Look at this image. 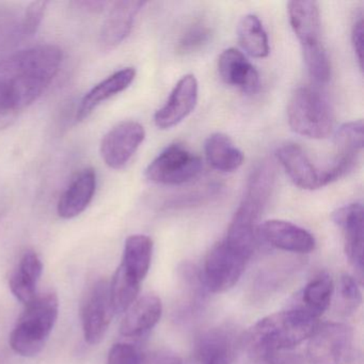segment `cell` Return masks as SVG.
<instances>
[{
  "instance_id": "2",
  "label": "cell",
  "mask_w": 364,
  "mask_h": 364,
  "mask_svg": "<svg viewBox=\"0 0 364 364\" xmlns=\"http://www.w3.org/2000/svg\"><path fill=\"white\" fill-rule=\"evenodd\" d=\"M317 325L316 318L293 306L257 321L247 332L245 344L257 362L265 364L310 338Z\"/></svg>"
},
{
  "instance_id": "21",
  "label": "cell",
  "mask_w": 364,
  "mask_h": 364,
  "mask_svg": "<svg viewBox=\"0 0 364 364\" xmlns=\"http://www.w3.org/2000/svg\"><path fill=\"white\" fill-rule=\"evenodd\" d=\"M136 77V70L134 68H125L102 80L97 86L93 87L80 101L76 112V120L82 121L92 114L93 110L107 101L110 97L118 93L123 92L131 86Z\"/></svg>"
},
{
  "instance_id": "34",
  "label": "cell",
  "mask_w": 364,
  "mask_h": 364,
  "mask_svg": "<svg viewBox=\"0 0 364 364\" xmlns=\"http://www.w3.org/2000/svg\"><path fill=\"white\" fill-rule=\"evenodd\" d=\"M46 6H48L46 1H35L28 6L25 14L24 22H23V28L26 35L31 36L37 33L46 14Z\"/></svg>"
},
{
  "instance_id": "8",
  "label": "cell",
  "mask_w": 364,
  "mask_h": 364,
  "mask_svg": "<svg viewBox=\"0 0 364 364\" xmlns=\"http://www.w3.org/2000/svg\"><path fill=\"white\" fill-rule=\"evenodd\" d=\"M336 157L331 165L321 170L323 186L340 180L351 171L359 161L363 149V122L362 120L344 123L338 127L334 137Z\"/></svg>"
},
{
  "instance_id": "18",
  "label": "cell",
  "mask_w": 364,
  "mask_h": 364,
  "mask_svg": "<svg viewBox=\"0 0 364 364\" xmlns=\"http://www.w3.org/2000/svg\"><path fill=\"white\" fill-rule=\"evenodd\" d=\"M218 72L225 84L235 87L242 92L252 95L259 89V76L257 69L236 48H228L221 53L218 59Z\"/></svg>"
},
{
  "instance_id": "19",
  "label": "cell",
  "mask_w": 364,
  "mask_h": 364,
  "mask_svg": "<svg viewBox=\"0 0 364 364\" xmlns=\"http://www.w3.org/2000/svg\"><path fill=\"white\" fill-rule=\"evenodd\" d=\"M163 304L155 294H146L137 298L125 312L120 332L127 338H138L152 330L161 321Z\"/></svg>"
},
{
  "instance_id": "29",
  "label": "cell",
  "mask_w": 364,
  "mask_h": 364,
  "mask_svg": "<svg viewBox=\"0 0 364 364\" xmlns=\"http://www.w3.org/2000/svg\"><path fill=\"white\" fill-rule=\"evenodd\" d=\"M140 285L141 282L138 279L129 274L122 266H119L109 283L110 300L114 313L121 314L129 310L137 299Z\"/></svg>"
},
{
  "instance_id": "28",
  "label": "cell",
  "mask_w": 364,
  "mask_h": 364,
  "mask_svg": "<svg viewBox=\"0 0 364 364\" xmlns=\"http://www.w3.org/2000/svg\"><path fill=\"white\" fill-rule=\"evenodd\" d=\"M238 41L242 48L255 58H266L269 55V40L261 20L248 14L238 23Z\"/></svg>"
},
{
  "instance_id": "27",
  "label": "cell",
  "mask_w": 364,
  "mask_h": 364,
  "mask_svg": "<svg viewBox=\"0 0 364 364\" xmlns=\"http://www.w3.org/2000/svg\"><path fill=\"white\" fill-rule=\"evenodd\" d=\"M300 265L297 262L267 265L259 270L251 287V297L257 301L268 299L272 294L276 293L282 285L289 280V277L297 272Z\"/></svg>"
},
{
  "instance_id": "11",
  "label": "cell",
  "mask_w": 364,
  "mask_h": 364,
  "mask_svg": "<svg viewBox=\"0 0 364 364\" xmlns=\"http://www.w3.org/2000/svg\"><path fill=\"white\" fill-rule=\"evenodd\" d=\"M332 220L340 228L344 240L345 253L355 272V280L363 283V208L351 203L338 208Z\"/></svg>"
},
{
  "instance_id": "26",
  "label": "cell",
  "mask_w": 364,
  "mask_h": 364,
  "mask_svg": "<svg viewBox=\"0 0 364 364\" xmlns=\"http://www.w3.org/2000/svg\"><path fill=\"white\" fill-rule=\"evenodd\" d=\"M152 255V240L149 236L136 234L129 236L125 242L120 265L142 282L150 269Z\"/></svg>"
},
{
  "instance_id": "4",
  "label": "cell",
  "mask_w": 364,
  "mask_h": 364,
  "mask_svg": "<svg viewBox=\"0 0 364 364\" xmlns=\"http://www.w3.org/2000/svg\"><path fill=\"white\" fill-rule=\"evenodd\" d=\"M287 121L291 131L311 139H325L334 125L333 112L327 100L309 87L297 89L291 95Z\"/></svg>"
},
{
  "instance_id": "33",
  "label": "cell",
  "mask_w": 364,
  "mask_h": 364,
  "mask_svg": "<svg viewBox=\"0 0 364 364\" xmlns=\"http://www.w3.org/2000/svg\"><path fill=\"white\" fill-rule=\"evenodd\" d=\"M141 351L129 343H117L110 348L107 364H139Z\"/></svg>"
},
{
  "instance_id": "13",
  "label": "cell",
  "mask_w": 364,
  "mask_h": 364,
  "mask_svg": "<svg viewBox=\"0 0 364 364\" xmlns=\"http://www.w3.org/2000/svg\"><path fill=\"white\" fill-rule=\"evenodd\" d=\"M199 86L191 74L183 76L174 87L169 99L157 110L154 122L161 129H169L182 122L195 109L198 102Z\"/></svg>"
},
{
  "instance_id": "14",
  "label": "cell",
  "mask_w": 364,
  "mask_h": 364,
  "mask_svg": "<svg viewBox=\"0 0 364 364\" xmlns=\"http://www.w3.org/2000/svg\"><path fill=\"white\" fill-rule=\"evenodd\" d=\"M259 234L268 245L287 252L306 255L316 247L314 236L310 232L289 221H265L259 225Z\"/></svg>"
},
{
  "instance_id": "20",
  "label": "cell",
  "mask_w": 364,
  "mask_h": 364,
  "mask_svg": "<svg viewBox=\"0 0 364 364\" xmlns=\"http://www.w3.org/2000/svg\"><path fill=\"white\" fill-rule=\"evenodd\" d=\"M97 188V174L91 168L82 170L74 176L58 201V215L72 219L82 214L92 201Z\"/></svg>"
},
{
  "instance_id": "30",
  "label": "cell",
  "mask_w": 364,
  "mask_h": 364,
  "mask_svg": "<svg viewBox=\"0 0 364 364\" xmlns=\"http://www.w3.org/2000/svg\"><path fill=\"white\" fill-rule=\"evenodd\" d=\"M213 28L208 21H195L185 28L176 44V53L182 56L193 54L203 50L212 39Z\"/></svg>"
},
{
  "instance_id": "15",
  "label": "cell",
  "mask_w": 364,
  "mask_h": 364,
  "mask_svg": "<svg viewBox=\"0 0 364 364\" xmlns=\"http://www.w3.org/2000/svg\"><path fill=\"white\" fill-rule=\"evenodd\" d=\"M144 1H117L110 8L100 31L99 46L104 52L118 48L131 33Z\"/></svg>"
},
{
  "instance_id": "25",
  "label": "cell",
  "mask_w": 364,
  "mask_h": 364,
  "mask_svg": "<svg viewBox=\"0 0 364 364\" xmlns=\"http://www.w3.org/2000/svg\"><path fill=\"white\" fill-rule=\"evenodd\" d=\"M334 283L330 274L321 272L312 279L300 294V304L297 308L318 319L331 304Z\"/></svg>"
},
{
  "instance_id": "31",
  "label": "cell",
  "mask_w": 364,
  "mask_h": 364,
  "mask_svg": "<svg viewBox=\"0 0 364 364\" xmlns=\"http://www.w3.org/2000/svg\"><path fill=\"white\" fill-rule=\"evenodd\" d=\"M301 50L306 69L313 80L327 82L331 76V65L321 40L301 44Z\"/></svg>"
},
{
  "instance_id": "3",
  "label": "cell",
  "mask_w": 364,
  "mask_h": 364,
  "mask_svg": "<svg viewBox=\"0 0 364 364\" xmlns=\"http://www.w3.org/2000/svg\"><path fill=\"white\" fill-rule=\"evenodd\" d=\"M58 312V297L53 291L38 295L26 304L10 334V346L14 351L23 357H35L41 353L54 329Z\"/></svg>"
},
{
  "instance_id": "10",
  "label": "cell",
  "mask_w": 364,
  "mask_h": 364,
  "mask_svg": "<svg viewBox=\"0 0 364 364\" xmlns=\"http://www.w3.org/2000/svg\"><path fill=\"white\" fill-rule=\"evenodd\" d=\"M144 138L146 131L140 123L123 121L104 136L102 159L112 169H121L131 161Z\"/></svg>"
},
{
  "instance_id": "16",
  "label": "cell",
  "mask_w": 364,
  "mask_h": 364,
  "mask_svg": "<svg viewBox=\"0 0 364 364\" xmlns=\"http://www.w3.org/2000/svg\"><path fill=\"white\" fill-rule=\"evenodd\" d=\"M178 287L180 296L174 314L178 321H187L203 309L210 291L204 284L201 270L189 263L178 268Z\"/></svg>"
},
{
  "instance_id": "5",
  "label": "cell",
  "mask_w": 364,
  "mask_h": 364,
  "mask_svg": "<svg viewBox=\"0 0 364 364\" xmlns=\"http://www.w3.org/2000/svg\"><path fill=\"white\" fill-rule=\"evenodd\" d=\"M310 364H362L353 348V331L342 323H325L315 328L308 347Z\"/></svg>"
},
{
  "instance_id": "6",
  "label": "cell",
  "mask_w": 364,
  "mask_h": 364,
  "mask_svg": "<svg viewBox=\"0 0 364 364\" xmlns=\"http://www.w3.org/2000/svg\"><path fill=\"white\" fill-rule=\"evenodd\" d=\"M250 259L225 240L215 245L208 253L201 270L202 279L208 291L220 294L235 287Z\"/></svg>"
},
{
  "instance_id": "7",
  "label": "cell",
  "mask_w": 364,
  "mask_h": 364,
  "mask_svg": "<svg viewBox=\"0 0 364 364\" xmlns=\"http://www.w3.org/2000/svg\"><path fill=\"white\" fill-rule=\"evenodd\" d=\"M201 159L181 144H172L148 166L146 176L161 185H181L191 182L201 173Z\"/></svg>"
},
{
  "instance_id": "17",
  "label": "cell",
  "mask_w": 364,
  "mask_h": 364,
  "mask_svg": "<svg viewBox=\"0 0 364 364\" xmlns=\"http://www.w3.org/2000/svg\"><path fill=\"white\" fill-rule=\"evenodd\" d=\"M277 159L291 182L301 189L315 191L323 187L321 170L317 169L297 144H287L277 150Z\"/></svg>"
},
{
  "instance_id": "23",
  "label": "cell",
  "mask_w": 364,
  "mask_h": 364,
  "mask_svg": "<svg viewBox=\"0 0 364 364\" xmlns=\"http://www.w3.org/2000/svg\"><path fill=\"white\" fill-rule=\"evenodd\" d=\"M289 24L300 44L318 41L321 18L318 4L312 0H294L287 5Z\"/></svg>"
},
{
  "instance_id": "22",
  "label": "cell",
  "mask_w": 364,
  "mask_h": 364,
  "mask_svg": "<svg viewBox=\"0 0 364 364\" xmlns=\"http://www.w3.org/2000/svg\"><path fill=\"white\" fill-rule=\"evenodd\" d=\"M43 272V264L39 255L33 250L26 251L21 257L18 268L10 277L12 294L22 304H31L37 297V284Z\"/></svg>"
},
{
  "instance_id": "24",
  "label": "cell",
  "mask_w": 364,
  "mask_h": 364,
  "mask_svg": "<svg viewBox=\"0 0 364 364\" xmlns=\"http://www.w3.org/2000/svg\"><path fill=\"white\" fill-rule=\"evenodd\" d=\"M204 151L208 164L218 171L233 172L244 163L242 151L225 134L215 133L208 136Z\"/></svg>"
},
{
  "instance_id": "32",
  "label": "cell",
  "mask_w": 364,
  "mask_h": 364,
  "mask_svg": "<svg viewBox=\"0 0 364 364\" xmlns=\"http://www.w3.org/2000/svg\"><path fill=\"white\" fill-rule=\"evenodd\" d=\"M362 302L360 284L355 277L343 274L338 280V310L345 315L353 314Z\"/></svg>"
},
{
  "instance_id": "35",
  "label": "cell",
  "mask_w": 364,
  "mask_h": 364,
  "mask_svg": "<svg viewBox=\"0 0 364 364\" xmlns=\"http://www.w3.org/2000/svg\"><path fill=\"white\" fill-rule=\"evenodd\" d=\"M182 359L176 353L166 349L141 353L139 364H181Z\"/></svg>"
},
{
  "instance_id": "36",
  "label": "cell",
  "mask_w": 364,
  "mask_h": 364,
  "mask_svg": "<svg viewBox=\"0 0 364 364\" xmlns=\"http://www.w3.org/2000/svg\"><path fill=\"white\" fill-rule=\"evenodd\" d=\"M351 40H353V50H355V56L359 61L360 68H362V50H363V21H362V18H360L353 25Z\"/></svg>"
},
{
  "instance_id": "1",
  "label": "cell",
  "mask_w": 364,
  "mask_h": 364,
  "mask_svg": "<svg viewBox=\"0 0 364 364\" xmlns=\"http://www.w3.org/2000/svg\"><path fill=\"white\" fill-rule=\"evenodd\" d=\"M63 52L55 46L21 50L0 63V120L33 104L58 73Z\"/></svg>"
},
{
  "instance_id": "37",
  "label": "cell",
  "mask_w": 364,
  "mask_h": 364,
  "mask_svg": "<svg viewBox=\"0 0 364 364\" xmlns=\"http://www.w3.org/2000/svg\"><path fill=\"white\" fill-rule=\"evenodd\" d=\"M265 364H304L300 355L294 353H282Z\"/></svg>"
},
{
  "instance_id": "12",
  "label": "cell",
  "mask_w": 364,
  "mask_h": 364,
  "mask_svg": "<svg viewBox=\"0 0 364 364\" xmlns=\"http://www.w3.org/2000/svg\"><path fill=\"white\" fill-rule=\"evenodd\" d=\"M236 346L237 334L233 328H214L199 338L191 355L181 364H232Z\"/></svg>"
},
{
  "instance_id": "9",
  "label": "cell",
  "mask_w": 364,
  "mask_h": 364,
  "mask_svg": "<svg viewBox=\"0 0 364 364\" xmlns=\"http://www.w3.org/2000/svg\"><path fill=\"white\" fill-rule=\"evenodd\" d=\"M114 313L109 283L102 279L90 287L82 302V330L88 344L97 345L103 340Z\"/></svg>"
}]
</instances>
